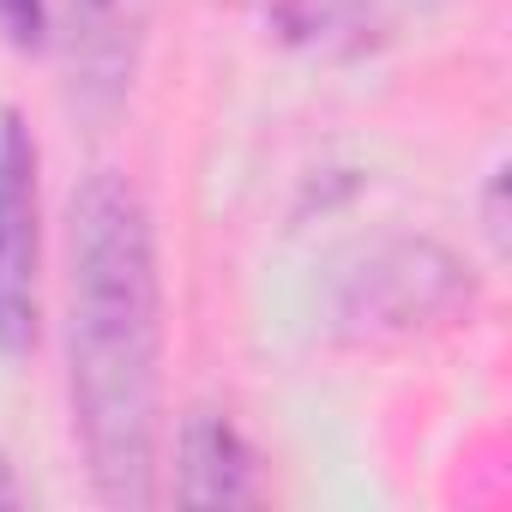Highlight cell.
<instances>
[{"mask_svg": "<svg viewBox=\"0 0 512 512\" xmlns=\"http://www.w3.org/2000/svg\"><path fill=\"white\" fill-rule=\"evenodd\" d=\"M67 386L91 488L109 506L157 500L163 284L145 199L121 175H91L67 211Z\"/></svg>", "mask_w": 512, "mask_h": 512, "instance_id": "6da1fadb", "label": "cell"}, {"mask_svg": "<svg viewBox=\"0 0 512 512\" xmlns=\"http://www.w3.org/2000/svg\"><path fill=\"white\" fill-rule=\"evenodd\" d=\"M500 199H506V169H494V175H488V193H482V229H488V241L506 253V205H500Z\"/></svg>", "mask_w": 512, "mask_h": 512, "instance_id": "ba28073f", "label": "cell"}, {"mask_svg": "<svg viewBox=\"0 0 512 512\" xmlns=\"http://www.w3.org/2000/svg\"><path fill=\"white\" fill-rule=\"evenodd\" d=\"M13 506H25V494H19V476H13L7 452H0V512H13Z\"/></svg>", "mask_w": 512, "mask_h": 512, "instance_id": "9c48e42d", "label": "cell"}, {"mask_svg": "<svg viewBox=\"0 0 512 512\" xmlns=\"http://www.w3.org/2000/svg\"><path fill=\"white\" fill-rule=\"evenodd\" d=\"M55 31L73 73V91L85 103H115L139 67L151 0H55Z\"/></svg>", "mask_w": 512, "mask_h": 512, "instance_id": "277c9868", "label": "cell"}, {"mask_svg": "<svg viewBox=\"0 0 512 512\" xmlns=\"http://www.w3.org/2000/svg\"><path fill=\"white\" fill-rule=\"evenodd\" d=\"M181 506H253L260 500V452L217 410H193L181 422V464H175Z\"/></svg>", "mask_w": 512, "mask_h": 512, "instance_id": "5b68a950", "label": "cell"}, {"mask_svg": "<svg viewBox=\"0 0 512 512\" xmlns=\"http://www.w3.org/2000/svg\"><path fill=\"white\" fill-rule=\"evenodd\" d=\"M43 320V193L37 139L7 109L0 115V356L19 362L37 350Z\"/></svg>", "mask_w": 512, "mask_h": 512, "instance_id": "7a4b0ae2", "label": "cell"}, {"mask_svg": "<svg viewBox=\"0 0 512 512\" xmlns=\"http://www.w3.org/2000/svg\"><path fill=\"white\" fill-rule=\"evenodd\" d=\"M458 302H470V278L452 253L434 241H398L374 253L362 272H350L338 314L350 332H410L422 320L452 314Z\"/></svg>", "mask_w": 512, "mask_h": 512, "instance_id": "3957f363", "label": "cell"}, {"mask_svg": "<svg viewBox=\"0 0 512 512\" xmlns=\"http://www.w3.org/2000/svg\"><path fill=\"white\" fill-rule=\"evenodd\" d=\"M446 0H278L272 19L290 43L326 49V55H368L392 43L410 19H428Z\"/></svg>", "mask_w": 512, "mask_h": 512, "instance_id": "8992f818", "label": "cell"}, {"mask_svg": "<svg viewBox=\"0 0 512 512\" xmlns=\"http://www.w3.org/2000/svg\"><path fill=\"white\" fill-rule=\"evenodd\" d=\"M0 37L13 49H43L49 37V0H0Z\"/></svg>", "mask_w": 512, "mask_h": 512, "instance_id": "52a82bcc", "label": "cell"}]
</instances>
